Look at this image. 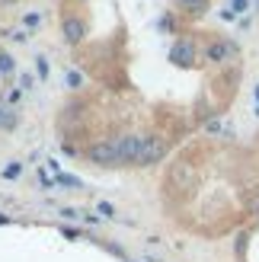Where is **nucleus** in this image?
Masks as SVG:
<instances>
[{"label": "nucleus", "instance_id": "1", "mask_svg": "<svg viewBox=\"0 0 259 262\" xmlns=\"http://www.w3.org/2000/svg\"><path fill=\"white\" fill-rule=\"evenodd\" d=\"M87 160H93L99 166H122L115 141H96V144H90V147H87Z\"/></svg>", "mask_w": 259, "mask_h": 262}, {"label": "nucleus", "instance_id": "2", "mask_svg": "<svg viewBox=\"0 0 259 262\" xmlns=\"http://www.w3.org/2000/svg\"><path fill=\"white\" fill-rule=\"evenodd\" d=\"M115 147H119L122 166H138V157H141V147H144V138H138V135L115 138Z\"/></svg>", "mask_w": 259, "mask_h": 262}, {"label": "nucleus", "instance_id": "3", "mask_svg": "<svg viewBox=\"0 0 259 262\" xmlns=\"http://www.w3.org/2000/svg\"><path fill=\"white\" fill-rule=\"evenodd\" d=\"M163 154H166V141L150 135V138H144V147H141L138 166H154V163H160V160H163Z\"/></svg>", "mask_w": 259, "mask_h": 262}, {"label": "nucleus", "instance_id": "4", "mask_svg": "<svg viewBox=\"0 0 259 262\" xmlns=\"http://www.w3.org/2000/svg\"><path fill=\"white\" fill-rule=\"evenodd\" d=\"M230 58H237V45H234V42H224V38H218V42L208 45V61L224 64V61H230Z\"/></svg>", "mask_w": 259, "mask_h": 262}, {"label": "nucleus", "instance_id": "5", "mask_svg": "<svg viewBox=\"0 0 259 262\" xmlns=\"http://www.w3.org/2000/svg\"><path fill=\"white\" fill-rule=\"evenodd\" d=\"M170 61L183 64V68H186V64H192V61H196V45H192L189 38H179V42L170 48Z\"/></svg>", "mask_w": 259, "mask_h": 262}, {"label": "nucleus", "instance_id": "6", "mask_svg": "<svg viewBox=\"0 0 259 262\" xmlns=\"http://www.w3.org/2000/svg\"><path fill=\"white\" fill-rule=\"evenodd\" d=\"M61 35L68 38L71 45H77V42H80V38L87 35V26H83L80 19H77V16H68V19L61 23Z\"/></svg>", "mask_w": 259, "mask_h": 262}, {"label": "nucleus", "instance_id": "7", "mask_svg": "<svg viewBox=\"0 0 259 262\" xmlns=\"http://www.w3.org/2000/svg\"><path fill=\"white\" fill-rule=\"evenodd\" d=\"M16 122H19V115H16V112H13L10 106H0V128L10 131V128H16Z\"/></svg>", "mask_w": 259, "mask_h": 262}, {"label": "nucleus", "instance_id": "8", "mask_svg": "<svg viewBox=\"0 0 259 262\" xmlns=\"http://www.w3.org/2000/svg\"><path fill=\"white\" fill-rule=\"evenodd\" d=\"M183 10H189V13H205V7H208V0H176Z\"/></svg>", "mask_w": 259, "mask_h": 262}, {"label": "nucleus", "instance_id": "9", "mask_svg": "<svg viewBox=\"0 0 259 262\" xmlns=\"http://www.w3.org/2000/svg\"><path fill=\"white\" fill-rule=\"evenodd\" d=\"M192 173H189V163H176L173 166V182H176V186H179V182H186Z\"/></svg>", "mask_w": 259, "mask_h": 262}, {"label": "nucleus", "instance_id": "10", "mask_svg": "<svg viewBox=\"0 0 259 262\" xmlns=\"http://www.w3.org/2000/svg\"><path fill=\"white\" fill-rule=\"evenodd\" d=\"M0 71H7V74H13V71H16V61H13L10 55H0Z\"/></svg>", "mask_w": 259, "mask_h": 262}, {"label": "nucleus", "instance_id": "11", "mask_svg": "<svg viewBox=\"0 0 259 262\" xmlns=\"http://www.w3.org/2000/svg\"><path fill=\"white\" fill-rule=\"evenodd\" d=\"M247 7H250V0H234V4H230V13L237 16V13H243Z\"/></svg>", "mask_w": 259, "mask_h": 262}, {"label": "nucleus", "instance_id": "12", "mask_svg": "<svg viewBox=\"0 0 259 262\" xmlns=\"http://www.w3.org/2000/svg\"><path fill=\"white\" fill-rule=\"evenodd\" d=\"M4 176H7V179H16V176H19V163H10V166H4Z\"/></svg>", "mask_w": 259, "mask_h": 262}, {"label": "nucleus", "instance_id": "13", "mask_svg": "<svg viewBox=\"0 0 259 262\" xmlns=\"http://www.w3.org/2000/svg\"><path fill=\"white\" fill-rule=\"evenodd\" d=\"M32 83H35L32 74H23V77H19V90H32Z\"/></svg>", "mask_w": 259, "mask_h": 262}, {"label": "nucleus", "instance_id": "14", "mask_svg": "<svg viewBox=\"0 0 259 262\" xmlns=\"http://www.w3.org/2000/svg\"><path fill=\"white\" fill-rule=\"evenodd\" d=\"M42 23V16H38V13H26V26H38Z\"/></svg>", "mask_w": 259, "mask_h": 262}, {"label": "nucleus", "instance_id": "15", "mask_svg": "<svg viewBox=\"0 0 259 262\" xmlns=\"http://www.w3.org/2000/svg\"><path fill=\"white\" fill-rule=\"evenodd\" d=\"M10 38H13V42H26V38H29V35H26V32H23V29H19V32H13V35H10Z\"/></svg>", "mask_w": 259, "mask_h": 262}, {"label": "nucleus", "instance_id": "16", "mask_svg": "<svg viewBox=\"0 0 259 262\" xmlns=\"http://www.w3.org/2000/svg\"><path fill=\"white\" fill-rule=\"evenodd\" d=\"M68 83L71 86H80V74H68Z\"/></svg>", "mask_w": 259, "mask_h": 262}, {"label": "nucleus", "instance_id": "17", "mask_svg": "<svg viewBox=\"0 0 259 262\" xmlns=\"http://www.w3.org/2000/svg\"><path fill=\"white\" fill-rule=\"evenodd\" d=\"M256 99H259V90H256Z\"/></svg>", "mask_w": 259, "mask_h": 262}]
</instances>
